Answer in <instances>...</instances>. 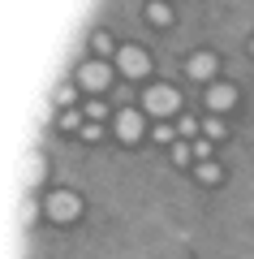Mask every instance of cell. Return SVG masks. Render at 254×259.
<instances>
[{
  "label": "cell",
  "mask_w": 254,
  "mask_h": 259,
  "mask_svg": "<svg viewBox=\"0 0 254 259\" xmlns=\"http://www.w3.org/2000/svg\"><path fill=\"white\" fill-rule=\"evenodd\" d=\"M142 112H146V117H160V121L181 117V91L168 87V82H151L142 91Z\"/></svg>",
  "instance_id": "cell-1"
},
{
  "label": "cell",
  "mask_w": 254,
  "mask_h": 259,
  "mask_svg": "<svg viewBox=\"0 0 254 259\" xmlns=\"http://www.w3.org/2000/svg\"><path fill=\"white\" fill-rule=\"evenodd\" d=\"M112 134H117V143H125V147L142 143L146 139V112L142 108H117L112 112Z\"/></svg>",
  "instance_id": "cell-2"
},
{
  "label": "cell",
  "mask_w": 254,
  "mask_h": 259,
  "mask_svg": "<svg viewBox=\"0 0 254 259\" xmlns=\"http://www.w3.org/2000/svg\"><path fill=\"white\" fill-rule=\"evenodd\" d=\"M43 216L52 225H73L82 216V194H73V190H52L47 194V203H43Z\"/></svg>",
  "instance_id": "cell-3"
},
{
  "label": "cell",
  "mask_w": 254,
  "mask_h": 259,
  "mask_svg": "<svg viewBox=\"0 0 254 259\" xmlns=\"http://www.w3.org/2000/svg\"><path fill=\"white\" fill-rule=\"evenodd\" d=\"M117 69L129 78V82L146 78V74H151V56H146V48H138V44H125V48H117Z\"/></svg>",
  "instance_id": "cell-4"
},
{
  "label": "cell",
  "mask_w": 254,
  "mask_h": 259,
  "mask_svg": "<svg viewBox=\"0 0 254 259\" xmlns=\"http://www.w3.org/2000/svg\"><path fill=\"white\" fill-rule=\"evenodd\" d=\"M78 87H82V91H91V95H104L112 87V65L108 61H86L78 69Z\"/></svg>",
  "instance_id": "cell-5"
},
{
  "label": "cell",
  "mask_w": 254,
  "mask_h": 259,
  "mask_svg": "<svg viewBox=\"0 0 254 259\" xmlns=\"http://www.w3.org/2000/svg\"><path fill=\"white\" fill-rule=\"evenodd\" d=\"M185 74H190L194 82L211 87V82H216V74H220V56L216 52H194L190 61H185Z\"/></svg>",
  "instance_id": "cell-6"
},
{
  "label": "cell",
  "mask_w": 254,
  "mask_h": 259,
  "mask_svg": "<svg viewBox=\"0 0 254 259\" xmlns=\"http://www.w3.org/2000/svg\"><path fill=\"white\" fill-rule=\"evenodd\" d=\"M202 100H207L211 112H228V108L237 104V87H233V82H220V78H216L211 87H202Z\"/></svg>",
  "instance_id": "cell-7"
},
{
  "label": "cell",
  "mask_w": 254,
  "mask_h": 259,
  "mask_svg": "<svg viewBox=\"0 0 254 259\" xmlns=\"http://www.w3.org/2000/svg\"><path fill=\"white\" fill-rule=\"evenodd\" d=\"M194 177H198L202 186H220L224 182V164H220V160H198V164H194Z\"/></svg>",
  "instance_id": "cell-8"
},
{
  "label": "cell",
  "mask_w": 254,
  "mask_h": 259,
  "mask_svg": "<svg viewBox=\"0 0 254 259\" xmlns=\"http://www.w3.org/2000/svg\"><path fill=\"white\" fill-rule=\"evenodd\" d=\"M43 177H47V156H43V151H30V164H26V186H30V190H39V186H43Z\"/></svg>",
  "instance_id": "cell-9"
},
{
  "label": "cell",
  "mask_w": 254,
  "mask_h": 259,
  "mask_svg": "<svg viewBox=\"0 0 254 259\" xmlns=\"http://www.w3.org/2000/svg\"><path fill=\"white\" fill-rule=\"evenodd\" d=\"M146 22H151V26H173V5H168V0H151V5H146Z\"/></svg>",
  "instance_id": "cell-10"
},
{
  "label": "cell",
  "mask_w": 254,
  "mask_h": 259,
  "mask_svg": "<svg viewBox=\"0 0 254 259\" xmlns=\"http://www.w3.org/2000/svg\"><path fill=\"white\" fill-rule=\"evenodd\" d=\"M91 52H95V61H108V56H117V44H112L108 30H95V35H91Z\"/></svg>",
  "instance_id": "cell-11"
},
{
  "label": "cell",
  "mask_w": 254,
  "mask_h": 259,
  "mask_svg": "<svg viewBox=\"0 0 254 259\" xmlns=\"http://www.w3.org/2000/svg\"><path fill=\"white\" fill-rule=\"evenodd\" d=\"M173 125H177V134H181V139H190V143H194V139H202V121H198V117H190V112H181Z\"/></svg>",
  "instance_id": "cell-12"
},
{
  "label": "cell",
  "mask_w": 254,
  "mask_h": 259,
  "mask_svg": "<svg viewBox=\"0 0 254 259\" xmlns=\"http://www.w3.org/2000/svg\"><path fill=\"white\" fill-rule=\"evenodd\" d=\"M56 125H61L65 134H82V125H86V112H82V108H65Z\"/></svg>",
  "instance_id": "cell-13"
},
{
  "label": "cell",
  "mask_w": 254,
  "mask_h": 259,
  "mask_svg": "<svg viewBox=\"0 0 254 259\" xmlns=\"http://www.w3.org/2000/svg\"><path fill=\"white\" fill-rule=\"evenodd\" d=\"M78 91H82V87L78 82H61V87H56V95H52V100H56V108H73V104H78Z\"/></svg>",
  "instance_id": "cell-14"
},
{
  "label": "cell",
  "mask_w": 254,
  "mask_h": 259,
  "mask_svg": "<svg viewBox=\"0 0 254 259\" xmlns=\"http://www.w3.org/2000/svg\"><path fill=\"white\" fill-rule=\"evenodd\" d=\"M228 134V125H224V117H220V112H211L207 121H202V139H211V143H220Z\"/></svg>",
  "instance_id": "cell-15"
},
{
  "label": "cell",
  "mask_w": 254,
  "mask_h": 259,
  "mask_svg": "<svg viewBox=\"0 0 254 259\" xmlns=\"http://www.w3.org/2000/svg\"><path fill=\"white\" fill-rule=\"evenodd\" d=\"M82 112H86V121H108V104H104V95H91V100L82 104Z\"/></svg>",
  "instance_id": "cell-16"
},
{
  "label": "cell",
  "mask_w": 254,
  "mask_h": 259,
  "mask_svg": "<svg viewBox=\"0 0 254 259\" xmlns=\"http://www.w3.org/2000/svg\"><path fill=\"white\" fill-rule=\"evenodd\" d=\"M151 143H160V147H173V143H177V125H168V121L151 125Z\"/></svg>",
  "instance_id": "cell-17"
},
{
  "label": "cell",
  "mask_w": 254,
  "mask_h": 259,
  "mask_svg": "<svg viewBox=\"0 0 254 259\" xmlns=\"http://www.w3.org/2000/svg\"><path fill=\"white\" fill-rule=\"evenodd\" d=\"M173 164H177V168H185V164H194V147H190V143H181V139L173 143Z\"/></svg>",
  "instance_id": "cell-18"
},
{
  "label": "cell",
  "mask_w": 254,
  "mask_h": 259,
  "mask_svg": "<svg viewBox=\"0 0 254 259\" xmlns=\"http://www.w3.org/2000/svg\"><path fill=\"white\" fill-rule=\"evenodd\" d=\"M78 139H82V143H99V139H104V121H86Z\"/></svg>",
  "instance_id": "cell-19"
},
{
  "label": "cell",
  "mask_w": 254,
  "mask_h": 259,
  "mask_svg": "<svg viewBox=\"0 0 254 259\" xmlns=\"http://www.w3.org/2000/svg\"><path fill=\"white\" fill-rule=\"evenodd\" d=\"M190 147H194V164H198V160H211V151H216V143H211V139H194Z\"/></svg>",
  "instance_id": "cell-20"
},
{
  "label": "cell",
  "mask_w": 254,
  "mask_h": 259,
  "mask_svg": "<svg viewBox=\"0 0 254 259\" xmlns=\"http://www.w3.org/2000/svg\"><path fill=\"white\" fill-rule=\"evenodd\" d=\"M22 216H26V225H30V221L39 216V203H35V199H26V207H22Z\"/></svg>",
  "instance_id": "cell-21"
},
{
  "label": "cell",
  "mask_w": 254,
  "mask_h": 259,
  "mask_svg": "<svg viewBox=\"0 0 254 259\" xmlns=\"http://www.w3.org/2000/svg\"><path fill=\"white\" fill-rule=\"evenodd\" d=\"M250 56H254V39H250Z\"/></svg>",
  "instance_id": "cell-22"
}]
</instances>
